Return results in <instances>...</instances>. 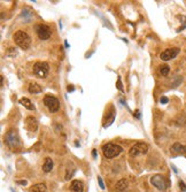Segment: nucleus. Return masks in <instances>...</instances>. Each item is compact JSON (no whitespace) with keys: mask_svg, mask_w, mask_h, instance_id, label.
<instances>
[{"mask_svg":"<svg viewBox=\"0 0 186 192\" xmlns=\"http://www.w3.org/2000/svg\"><path fill=\"white\" fill-rule=\"evenodd\" d=\"M13 38H14V42L16 45L20 46L22 50H28L31 46V38L26 31L19 30L17 32H15Z\"/></svg>","mask_w":186,"mask_h":192,"instance_id":"obj_1","label":"nucleus"},{"mask_svg":"<svg viewBox=\"0 0 186 192\" xmlns=\"http://www.w3.org/2000/svg\"><path fill=\"white\" fill-rule=\"evenodd\" d=\"M102 153L103 156L107 158V159H112V158H115L117 156L123 151V148L121 147L117 144H113V143H107L102 146Z\"/></svg>","mask_w":186,"mask_h":192,"instance_id":"obj_2","label":"nucleus"},{"mask_svg":"<svg viewBox=\"0 0 186 192\" xmlns=\"http://www.w3.org/2000/svg\"><path fill=\"white\" fill-rule=\"evenodd\" d=\"M48 70H50V67H48V63L43 62V61H39V62H36L33 65V68H32V72H33V75L36 77L39 78H45L48 74Z\"/></svg>","mask_w":186,"mask_h":192,"instance_id":"obj_3","label":"nucleus"},{"mask_svg":"<svg viewBox=\"0 0 186 192\" xmlns=\"http://www.w3.org/2000/svg\"><path fill=\"white\" fill-rule=\"evenodd\" d=\"M6 144L9 146L10 148H16L20 146V137L16 130H9L5 136Z\"/></svg>","mask_w":186,"mask_h":192,"instance_id":"obj_4","label":"nucleus"},{"mask_svg":"<svg viewBox=\"0 0 186 192\" xmlns=\"http://www.w3.org/2000/svg\"><path fill=\"white\" fill-rule=\"evenodd\" d=\"M44 105L48 108V110H50L51 113H55V112H57L59 108H60V101H59L55 97L50 96V94L45 96V98H44Z\"/></svg>","mask_w":186,"mask_h":192,"instance_id":"obj_5","label":"nucleus"},{"mask_svg":"<svg viewBox=\"0 0 186 192\" xmlns=\"http://www.w3.org/2000/svg\"><path fill=\"white\" fill-rule=\"evenodd\" d=\"M148 152V145L146 143H136L129 151V154L131 156H138L146 154Z\"/></svg>","mask_w":186,"mask_h":192,"instance_id":"obj_6","label":"nucleus"},{"mask_svg":"<svg viewBox=\"0 0 186 192\" xmlns=\"http://www.w3.org/2000/svg\"><path fill=\"white\" fill-rule=\"evenodd\" d=\"M36 32L38 37H39V39H41V40H47L52 36L51 28L46 26V24H38V26H36Z\"/></svg>","mask_w":186,"mask_h":192,"instance_id":"obj_7","label":"nucleus"},{"mask_svg":"<svg viewBox=\"0 0 186 192\" xmlns=\"http://www.w3.org/2000/svg\"><path fill=\"white\" fill-rule=\"evenodd\" d=\"M179 52H181V50H179L178 47L167 48V50H164V51L160 54V58H161V60H163V61H169V60L175 59V58L179 54Z\"/></svg>","mask_w":186,"mask_h":192,"instance_id":"obj_8","label":"nucleus"},{"mask_svg":"<svg viewBox=\"0 0 186 192\" xmlns=\"http://www.w3.org/2000/svg\"><path fill=\"white\" fill-rule=\"evenodd\" d=\"M150 183L160 191H164L167 189V182L162 175H154L153 177H150Z\"/></svg>","mask_w":186,"mask_h":192,"instance_id":"obj_9","label":"nucleus"},{"mask_svg":"<svg viewBox=\"0 0 186 192\" xmlns=\"http://www.w3.org/2000/svg\"><path fill=\"white\" fill-rule=\"evenodd\" d=\"M24 124H26V128L31 132H35L38 129V121H37L36 117L33 116H28L24 121Z\"/></svg>","mask_w":186,"mask_h":192,"instance_id":"obj_10","label":"nucleus"},{"mask_svg":"<svg viewBox=\"0 0 186 192\" xmlns=\"http://www.w3.org/2000/svg\"><path fill=\"white\" fill-rule=\"evenodd\" d=\"M70 190H71V192H84L83 182L78 181V180H74L70 184Z\"/></svg>","mask_w":186,"mask_h":192,"instance_id":"obj_11","label":"nucleus"},{"mask_svg":"<svg viewBox=\"0 0 186 192\" xmlns=\"http://www.w3.org/2000/svg\"><path fill=\"white\" fill-rule=\"evenodd\" d=\"M28 91H29L30 93H32V94H37V93H40L41 91H43V89H41V86L38 83H35V82H32V83L29 84Z\"/></svg>","mask_w":186,"mask_h":192,"instance_id":"obj_12","label":"nucleus"},{"mask_svg":"<svg viewBox=\"0 0 186 192\" xmlns=\"http://www.w3.org/2000/svg\"><path fill=\"white\" fill-rule=\"evenodd\" d=\"M171 151L176 153V154H183L186 152V146H183L179 143H176L174 145L171 146Z\"/></svg>","mask_w":186,"mask_h":192,"instance_id":"obj_13","label":"nucleus"},{"mask_svg":"<svg viewBox=\"0 0 186 192\" xmlns=\"http://www.w3.org/2000/svg\"><path fill=\"white\" fill-rule=\"evenodd\" d=\"M53 169V160L51 158H46L45 159V163L43 165V170L45 173H50Z\"/></svg>","mask_w":186,"mask_h":192,"instance_id":"obj_14","label":"nucleus"},{"mask_svg":"<svg viewBox=\"0 0 186 192\" xmlns=\"http://www.w3.org/2000/svg\"><path fill=\"white\" fill-rule=\"evenodd\" d=\"M31 192H47V187L44 183H38L31 187Z\"/></svg>","mask_w":186,"mask_h":192,"instance_id":"obj_15","label":"nucleus"},{"mask_svg":"<svg viewBox=\"0 0 186 192\" xmlns=\"http://www.w3.org/2000/svg\"><path fill=\"white\" fill-rule=\"evenodd\" d=\"M20 104L22 105V106H24L26 109H30V110H35V106L32 105V103H31V101L28 98H21L20 99Z\"/></svg>","mask_w":186,"mask_h":192,"instance_id":"obj_16","label":"nucleus"},{"mask_svg":"<svg viewBox=\"0 0 186 192\" xmlns=\"http://www.w3.org/2000/svg\"><path fill=\"white\" fill-rule=\"evenodd\" d=\"M128 187V182L125 180H121V181L117 182L116 184V191L117 192H124Z\"/></svg>","mask_w":186,"mask_h":192,"instance_id":"obj_17","label":"nucleus"},{"mask_svg":"<svg viewBox=\"0 0 186 192\" xmlns=\"http://www.w3.org/2000/svg\"><path fill=\"white\" fill-rule=\"evenodd\" d=\"M169 72H170V68H169L168 65H163V66L160 67V73L162 76H167L169 74Z\"/></svg>","mask_w":186,"mask_h":192,"instance_id":"obj_18","label":"nucleus"},{"mask_svg":"<svg viewBox=\"0 0 186 192\" xmlns=\"http://www.w3.org/2000/svg\"><path fill=\"white\" fill-rule=\"evenodd\" d=\"M114 120H115V113H114V110H113V113H112V115H110V117L107 120V123H106V124H103V128H107V127H109V125L114 122Z\"/></svg>","mask_w":186,"mask_h":192,"instance_id":"obj_19","label":"nucleus"},{"mask_svg":"<svg viewBox=\"0 0 186 192\" xmlns=\"http://www.w3.org/2000/svg\"><path fill=\"white\" fill-rule=\"evenodd\" d=\"M179 187H181V190L183 192H186V184L184 181H181V180H179Z\"/></svg>","mask_w":186,"mask_h":192,"instance_id":"obj_20","label":"nucleus"},{"mask_svg":"<svg viewBox=\"0 0 186 192\" xmlns=\"http://www.w3.org/2000/svg\"><path fill=\"white\" fill-rule=\"evenodd\" d=\"M117 89H119L121 92H123V91H124L123 85H122V82H121V77L117 78Z\"/></svg>","mask_w":186,"mask_h":192,"instance_id":"obj_21","label":"nucleus"},{"mask_svg":"<svg viewBox=\"0 0 186 192\" xmlns=\"http://www.w3.org/2000/svg\"><path fill=\"white\" fill-rule=\"evenodd\" d=\"M160 101H161V104L165 105V104H168V103H169V99L167 98V97H161Z\"/></svg>","mask_w":186,"mask_h":192,"instance_id":"obj_22","label":"nucleus"},{"mask_svg":"<svg viewBox=\"0 0 186 192\" xmlns=\"http://www.w3.org/2000/svg\"><path fill=\"white\" fill-rule=\"evenodd\" d=\"M98 182H99V185H100V187L101 189H105V185H103V182H102V180H101V177L100 176H98Z\"/></svg>","mask_w":186,"mask_h":192,"instance_id":"obj_23","label":"nucleus"},{"mask_svg":"<svg viewBox=\"0 0 186 192\" xmlns=\"http://www.w3.org/2000/svg\"><path fill=\"white\" fill-rule=\"evenodd\" d=\"M133 116H136L137 119H140V110L139 109H136V110H134Z\"/></svg>","mask_w":186,"mask_h":192,"instance_id":"obj_24","label":"nucleus"},{"mask_svg":"<svg viewBox=\"0 0 186 192\" xmlns=\"http://www.w3.org/2000/svg\"><path fill=\"white\" fill-rule=\"evenodd\" d=\"M17 183H19V184H21V185H26V183H28V182L24 180V181H17Z\"/></svg>","mask_w":186,"mask_h":192,"instance_id":"obj_25","label":"nucleus"},{"mask_svg":"<svg viewBox=\"0 0 186 192\" xmlns=\"http://www.w3.org/2000/svg\"><path fill=\"white\" fill-rule=\"evenodd\" d=\"M92 155H93V158H97V151L95 150L92 151Z\"/></svg>","mask_w":186,"mask_h":192,"instance_id":"obj_26","label":"nucleus"},{"mask_svg":"<svg viewBox=\"0 0 186 192\" xmlns=\"http://www.w3.org/2000/svg\"><path fill=\"white\" fill-rule=\"evenodd\" d=\"M74 90H75L74 86H68V91H69V92H70V91H74Z\"/></svg>","mask_w":186,"mask_h":192,"instance_id":"obj_27","label":"nucleus"},{"mask_svg":"<svg viewBox=\"0 0 186 192\" xmlns=\"http://www.w3.org/2000/svg\"><path fill=\"white\" fill-rule=\"evenodd\" d=\"M171 167H172V169H174V171H175V173H177V169H176V167L174 166V165H172Z\"/></svg>","mask_w":186,"mask_h":192,"instance_id":"obj_28","label":"nucleus"},{"mask_svg":"<svg viewBox=\"0 0 186 192\" xmlns=\"http://www.w3.org/2000/svg\"><path fill=\"white\" fill-rule=\"evenodd\" d=\"M1 85H4V77L1 76Z\"/></svg>","mask_w":186,"mask_h":192,"instance_id":"obj_29","label":"nucleus"},{"mask_svg":"<svg viewBox=\"0 0 186 192\" xmlns=\"http://www.w3.org/2000/svg\"><path fill=\"white\" fill-rule=\"evenodd\" d=\"M12 192H14V191H13V190H12Z\"/></svg>","mask_w":186,"mask_h":192,"instance_id":"obj_30","label":"nucleus"}]
</instances>
